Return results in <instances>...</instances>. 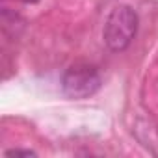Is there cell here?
<instances>
[{
  "mask_svg": "<svg viewBox=\"0 0 158 158\" xmlns=\"http://www.w3.org/2000/svg\"><path fill=\"white\" fill-rule=\"evenodd\" d=\"M138 24H139V19L134 8L125 6V4L115 6L110 11L104 23V30H102V39L106 47L114 52L125 50L136 37Z\"/></svg>",
  "mask_w": 158,
  "mask_h": 158,
  "instance_id": "obj_1",
  "label": "cell"
},
{
  "mask_svg": "<svg viewBox=\"0 0 158 158\" xmlns=\"http://www.w3.org/2000/svg\"><path fill=\"white\" fill-rule=\"evenodd\" d=\"M101 74L97 67L89 63H74L71 65L63 76H61V91L65 97L74 99V101H82L89 99L101 89Z\"/></svg>",
  "mask_w": 158,
  "mask_h": 158,
  "instance_id": "obj_2",
  "label": "cell"
},
{
  "mask_svg": "<svg viewBox=\"0 0 158 158\" xmlns=\"http://www.w3.org/2000/svg\"><path fill=\"white\" fill-rule=\"evenodd\" d=\"M6 156H35V152L34 151H23V149H11V151H8L6 152Z\"/></svg>",
  "mask_w": 158,
  "mask_h": 158,
  "instance_id": "obj_3",
  "label": "cell"
},
{
  "mask_svg": "<svg viewBox=\"0 0 158 158\" xmlns=\"http://www.w3.org/2000/svg\"><path fill=\"white\" fill-rule=\"evenodd\" d=\"M19 2H24V4H35V2H39V0H19Z\"/></svg>",
  "mask_w": 158,
  "mask_h": 158,
  "instance_id": "obj_4",
  "label": "cell"
}]
</instances>
